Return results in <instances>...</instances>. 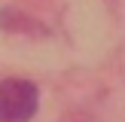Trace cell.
<instances>
[{
  "label": "cell",
  "instance_id": "6da1fadb",
  "mask_svg": "<svg viewBox=\"0 0 125 122\" xmlns=\"http://www.w3.org/2000/svg\"><path fill=\"white\" fill-rule=\"evenodd\" d=\"M40 107L37 85L28 79H3L0 82V122H28Z\"/></svg>",
  "mask_w": 125,
  "mask_h": 122
}]
</instances>
